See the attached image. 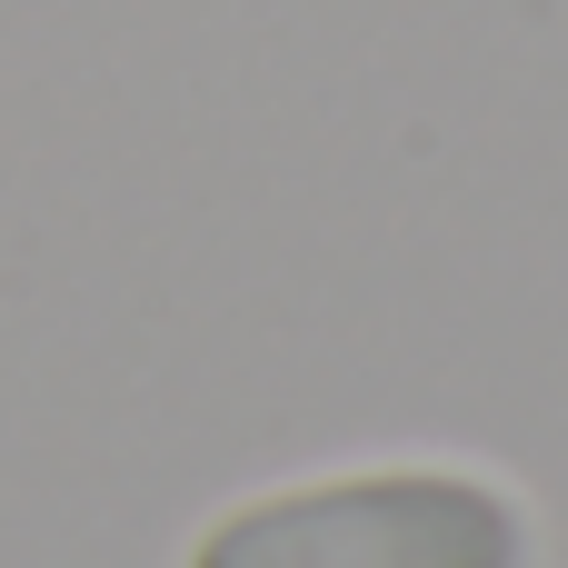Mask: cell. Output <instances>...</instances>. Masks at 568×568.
I'll list each match as a JSON object with an SVG mask.
<instances>
[{"label": "cell", "instance_id": "cell-1", "mask_svg": "<svg viewBox=\"0 0 568 568\" xmlns=\"http://www.w3.org/2000/svg\"><path fill=\"white\" fill-rule=\"evenodd\" d=\"M539 529L519 489L479 469H339L230 499L180 568H529Z\"/></svg>", "mask_w": 568, "mask_h": 568}]
</instances>
